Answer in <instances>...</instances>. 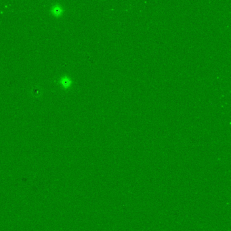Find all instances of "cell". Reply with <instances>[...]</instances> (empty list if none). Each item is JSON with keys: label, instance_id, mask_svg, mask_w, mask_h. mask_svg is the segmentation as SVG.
<instances>
[{"label": "cell", "instance_id": "1", "mask_svg": "<svg viewBox=\"0 0 231 231\" xmlns=\"http://www.w3.org/2000/svg\"><path fill=\"white\" fill-rule=\"evenodd\" d=\"M60 83H62V85L65 87H69L71 84V80L70 79V78L68 77L67 76H65L61 78V79H60Z\"/></svg>", "mask_w": 231, "mask_h": 231}, {"label": "cell", "instance_id": "2", "mask_svg": "<svg viewBox=\"0 0 231 231\" xmlns=\"http://www.w3.org/2000/svg\"><path fill=\"white\" fill-rule=\"evenodd\" d=\"M52 12L54 14V15H56V16L60 15V14H61V13L62 12V7L60 6V5H54V6L52 7Z\"/></svg>", "mask_w": 231, "mask_h": 231}]
</instances>
